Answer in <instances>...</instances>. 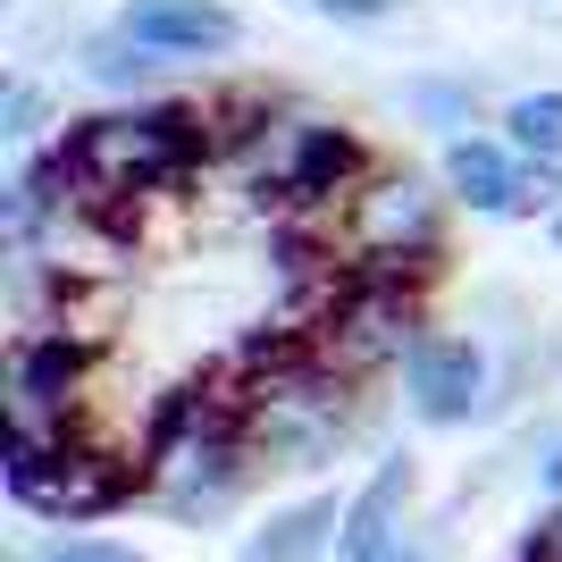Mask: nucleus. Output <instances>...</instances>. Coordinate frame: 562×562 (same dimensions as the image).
<instances>
[{
    "mask_svg": "<svg viewBox=\"0 0 562 562\" xmlns=\"http://www.w3.org/2000/svg\"><path fill=\"white\" fill-rule=\"evenodd\" d=\"M202 151H211V126L186 101H135V110L76 117L50 160L76 202H143V193L177 186Z\"/></svg>",
    "mask_w": 562,
    "mask_h": 562,
    "instance_id": "f257e3e1",
    "label": "nucleus"
},
{
    "mask_svg": "<svg viewBox=\"0 0 562 562\" xmlns=\"http://www.w3.org/2000/svg\"><path fill=\"white\" fill-rule=\"evenodd\" d=\"M319 345H328L336 370H378V361H412L420 352V294L403 285V269H352L336 285L328 319H319Z\"/></svg>",
    "mask_w": 562,
    "mask_h": 562,
    "instance_id": "f03ea898",
    "label": "nucleus"
},
{
    "mask_svg": "<svg viewBox=\"0 0 562 562\" xmlns=\"http://www.w3.org/2000/svg\"><path fill=\"white\" fill-rule=\"evenodd\" d=\"M437 235H446V202L412 168H386L361 193H345V244L361 252V269H420Z\"/></svg>",
    "mask_w": 562,
    "mask_h": 562,
    "instance_id": "7ed1b4c3",
    "label": "nucleus"
},
{
    "mask_svg": "<svg viewBox=\"0 0 562 562\" xmlns=\"http://www.w3.org/2000/svg\"><path fill=\"white\" fill-rule=\"evenodd\" d=\"M85 361L93 352L76 345L68 328L50 336H18L9 345V428H34V437H76V386H85Z\"/></svg>",
    "mask_w": 562,
    "mask_h": 562,
    "instance_id": "20e7f679",
    "label": "nucleus"
},
{
    "mask_svg": "<svg viewBox=\"0 0 562 562\" xmlns=\"http://www.w3.org/2000/svg\"><path fill=\"white\" fill-rule=\"evenodd\" d=\"M352 186H370V151H361L345 126H319V117L285 126V151H278V168H269V202L319 211V202H336V193H352Z\"/></svg>",
    "mask_w": 562,
    "mask_h": 562,
    "instance_id": "39448f33",
    "label": "nucleus"
},
{
    "mask_svg": "<svg viewBox=\"0 0 562 562\" xmlns=\"http://www.w3.org/2000/svg\"><path fill=\"white\" fill-rule=\"evenodd\" d=\"M446 186L453 202H470L479 218H520V211H538V193L554 186V168H520L513 143H487V135H453L446 151Z\"/></svg>",
    "mask_w": 562,
    "mask_h": 562,
    "instance_id": "423d86ee",
    "label": "nucleus"
},
{
    "mask_svg": "<svg viewBox=\"0 0 562 562\" xmlns=\"http://www.w3.org/2000/svg\"><path fill=\"white\" fill-rule=\"evenodd\" d=\"M403 378H412V412L428 428H462L479 412V395H487V352L470 345V336H420V352L403 361Z\"/></svg>",
    "mask_w": 562,
    "mask_h": 562,
    "instance_id": "0eeeda50",
    "label": "nucleus"
},
{
    "mask_svg": "<svg viewBox=\"0 0 562 562\" xmlns=\"http://www.w3.org/2000/svg\"><path fill=\"white\" fill-rule=\"evenodd\" d=\"M117 34L143 43V50H160V59H218V50L244 43L235 9H218V0H126Z\"/></svg>",
    "mask_w": 562,
    "mask_h": 562,
    "instance_id": "6e6552de",
    "label": "nucleus"
},
{
    "mask_svg": "<svg viewBox=\"0 0 562 562\" xmlns=\"http://www.w3.org/2000/svg\"><path fill=\"white\" fill-rule=\"evenodd\" d=\"M412 487L420 470L403 462H378L345 504V529H336V562H403V513H412Z\"/></svg>",
    "mask_w": 562,
    "mask_h": 562,
    "instance_id": "1a4fd4ad",
    "label": "nucleus"
},
{
    "mask_svg": "<svg viewBox=\"0 0 562 562\" xmlns=\"http://www.w3.org/2000/svg\"><path fill=\"white\" fill-rule=\"evenodd\" d=\"M336 529H345V504L336 495H303V504L269 513V529H252L235 562H319L336 546Z\"/></svg>",
    "mask_w": 562,
    "mask_h": 562,
    "instance_id": "9d476101",
    "label": "nucleus"
},
{
    "mask_svg": "<svg viewBox=\"0 0 562 562\" xmlns=\"http://www.w3.org/2000/svg\"><path fill=\"white\" fill-rule=\"evenodd\" d=\"M504 143L538 168H562V93H520L504 110Z\"/></svg>",
    "mask_w": 562,
    "mask_h": 562,
    "instance_id": "9b49d317",
    "label": "nucleus"
},
{
    "mask_svg": "<svg viewBox=\"0 0 562 562\" xmlns=\"http://www.w3.org/2000/svg\"><path fill=\"white\" fill-rule=\"evenodd\" d=\"M43 562H143V554L117 538H59V546H43Z\"/></svg>",
    "mask_w": 562,
    "mask_h": 562,
    "instance_id": "f8f14e48",
    "label": "nucleus"
},
{
    "mask_svg": "<svg viewBox=\"0 0 562 562\" xmlns=\"http://www.w3.org/2000/svg\"><path fill=\"white\" fill-rule=\"evenodd\" d=\"M319 18H345V25H370V18H395L403 0H311Z\"/></svg>",
    "mask_w": 562,
    "mask_h": 562,
    "instance_id": "ddd939ff",
    "label": "nucleus"
},
{
    "mask_svg": "<svg viewBox=\"0 0 562 562\" xmlns=\"http://www.w3.org/2000/svg\"><path fill=\"white\" fill-rule=\"evenodd\" d=\"M546 487H554V504H562V453H554V462H546Z\"/></svg>",
    "mask_w": 562,
    "mask_h": 562,
    "instance_id": "4468645a",
    "label": "nucleus"
},
{
    "mask_svg": "<svg viewBox=\"0 0 562 562\" xmlns=\"http://www.w3.org/2000/svg\"><path fill=\"white\" fill-rule=\"evenodd\" d=\"M554 244H562V211H554Z\"/></svg>",
    "mask_w": 562,
    "mask_h": 562,
    "instance_id": "2eb2a0df",
    "label": "nucleus"
}]
</instances>
